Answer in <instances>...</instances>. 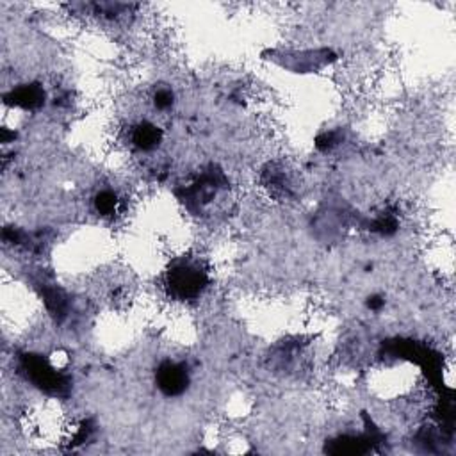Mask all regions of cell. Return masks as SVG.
I'll use <instances>...</instances> for the list:
<instances>
[{
	"label": "cell",
	"instance_id": "cell-1",
	"mask_svg": "<svg viewBox=\"0 0 456 456\" xmlns=\"http://www.w3.org/2000/svg\"><path fill=\"white\" fill-rule=\"evenodd\" d=\"M168 284H170V289L173 290V294L186 300V297H193L200 294V290L205 287L207 277L198 266L182 264V266H177L171 271Z\"/></svg>",
	"mask_w": 456,
	"mask_h": 456
},
{
	"label": "cell",
	"instance_id": "cell-3",
	"mask_svg": "<svg viewBox=\"0 0 456 456\" xmlns=\"http://www.w3.org/2000/svg\"><path fill=\"white\" fill-rule=\"evenodd\" d=\"M45 93L40 86H24L8 96V102L24 109L38 108L43 103Z\"/></svg>",
	"mask_w": 456,
	"mask_h": 456
},
{
	"label": "cell",
	"instance_id": "cell-2",
	"mask_svg": "<svg viewBox=\"0 0 456 456\" xmlns=\"http://www.w3.org/2000/svg\"><path fill=\"white\" fill-rule=\"evenodd\" d=\"M189 376L184 365L166 362L157 371V385L166 396H179L187 389Z\"/></svg>",
	"mask_w": 456,
	"mask_h": 456
},
{
	"label": "cell",
	"instance_id": "cell-6",
	"mask_svg": "<svg viewBox=\"0 0 456 456\" xmlns=\"http://www.w3.org/2000/svg\"><path fill=\"white\" fill-rule=\"evenodd\" d=\"M171 103H173V95L170 91H159L155 95V105L161 109L170 108Z\"/></svg>",
	"mask_w": 456,
	"mask_h": 456
},
{
	"label": "cell",
	"instance_id": "cell-5",
	"mask_svg": "<svg viewBox=\"0 0 456 456\" xmlns=\"http://www.w3.org/2000/svg\"><path fill=\"white\" fill-rule=\"evenodd\" d=\"M95 207L102 216L115 214L116 207H118V198H116V195L111 193V191H103V193H100V195L96 196Z\"/></svg>",
	"mask_w": 456,
	"mask_h": 456
},
{
	"label": "cell",
	"instance_id": "cell-4",
	"mask_svg": "<svg viewBox=\"0 0 456 456\" xmlns=\"http://www.w3.org/2000/svg\"><path fill=\"white\" fill-rule=\"evenodd\" d=\"M161 138H163V132L152 124L139 125L134 131V143L143 150H152V148L157 147Z\"/></svg>",
	"mask_w": 456,
	"mask_h": 456
}]
</instances>
